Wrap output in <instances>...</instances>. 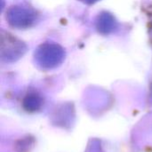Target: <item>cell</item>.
Wrapping results in <instances>:
<instances>
[{
    "label": "cell",
    "mask_w": 152,
    "mask_h": 152,
    "mask_svg": "<svg viewBox=\"0 0 152 152\" xmlns=\"http://www.w3.org/2000/svg\"><path fill=\"white\" fill-rule=\"evenodd\" d=\"M64 58V50L54 43H45L35 52V61L42 69L55 68L63 61Z\"/></svg>",
    "instance_id": "obj_1"
},
{
    "label": "cell",
    "mask_w": 152,
    "mask_h": 152,
    "mask_svg": "<svg viewBox=\"0 0 152 152\" xmlns=\"http://www.w3.org/2000/svg\"><path fill=\"white\" fill-rule=\"evenodd\" d=\"M6 20L14 28H26L35 23L37 16L29 8L23 6H12L6 12Z\"/></svg>",
    "instance_id": "obj_2"
},
{
    "label": "cell",
    "mask_w": 152,
    "mask_h": 152,
    "mask_svg": "<svg viewBox=\"0 0 152 152\" xmlns=\"http://www.w3.org/2000/svg\"><path fill=\"white\" fill-rule=\"evenodd\" d=\"M1 45V56L5 61H16L26 52V45L24 43L8 33L2 36Z\"/></svg>",
    "instance_id": "obj_3"
},
{
    "label": "cell",
    "mask_w": 152,
    "mask_h": 152,
    "mask_svg": "<svg viewBox=\"0 0 152 152\" xmlns=\"http://www.w3.org/2000/svg\"><path fill=\"white\" fill-rule=\"evenodd\" d=\"M117 27V22L114 17L107 12H103L98 16L96 20V28L102 34H110Z\"/></svg>",
    "instance_id": "obj_4"
},
{
    "label": "cell",
    "mask_w": 152,
    "mask_h": 152,
    "mask_svg": "<svg viewBox=\"0 0 152 152\" xmlns=\"http://www.w3.org/2000/svg\"><path fill=\"white\" fill-rule=\"evenodd\" d=\"M81 1H83L84 3H86V4H94L99 0H81Z\"/></svg>",
    "instance_id": "obj_5"
}]
</instances>
